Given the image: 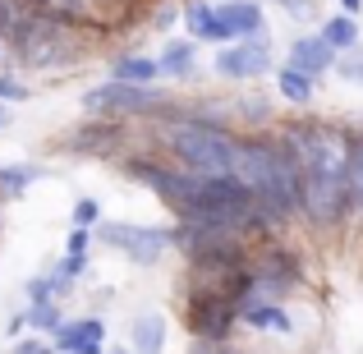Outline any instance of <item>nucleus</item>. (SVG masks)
<instances>
[{"mask_svg": "<svg viewBox=\"0 0 363 354\" xmlns=\"http://www.w3.org/2000/svg\"><path fill=\"white\" fill-rule=\"evenodd\" d=\"M92 239H97V231H88V226H74L69 239H65V253H88Z\"/></svg>", "mask_w": 363, "mask_h": 354, "instance_id": "nucleus-31", "label": "nucleus"}, {"mask_svg": "<svg viewBox=\"0 0 363 354\" xmlns=\"http://www.w3.org/2000/svg\"><path fill=\"white\" fill-rule=\"evenodd\" d=\"M152 148H161L175 166L194 170V175H230L235 170V148H240V129L235 124H212L184 111V101L143 124Z\"/></svg>", "mask_w": 363, "mask_h": 354, "instance_id": "nucleus-3", "label": "nucleus"}, {"mask_svg": "<svg viewBox=\"0 0 363 354\" xmlns=\"http://www.w3.org/2000/svg\"><path fill=\"white\" fill-rule=\"evenodd\" d=\"M37 350H46V341L37 336V331H33L28 341H18V345H14V354H37Z\"/></svg>", "mask_w": 363, "mask_h": 354, "instance_id": "nucleus-33", "label": "nucleus"}, {"mask_svg": "<svg viewBox=\"0 0 363 354\" xmlns=\"http://www.w3.org/2000/svg\"><path fill=\"white\" fill-rule=\"evenodd\" d=\"M23 318H28V331H37V336H55L60 322H65V309H60V299H42V304H28Z\"/></svg>", "mask_w": 363, "mask_h": 354, "instance_id": "nucleus-24", "label": "nucleus"}, {"mask_svg": "<svg viewBox=\"0 0 363 354\" xmlns=\"http://www.w3.org/2000/svg\"><path fill=\"white\" fill-rule=\"evenodd\" d=\"M230 285H235L240 309H248V304H290L308 285V262L285 235H276V239L253 244L248 262L235 272Z\"/></svg>", "mask_w": 363, "mask_h": 354, "instance_id": "nucleus-4", "label": "nucleus"}, {"mask_svg": "<svg viewBox=\"0 0 363 354\" xmlns=\"http://www.w3.org/2000/svg\"><path fill=\"white\" fill-rule=\"evenodd\" d=\"M336 9L350 14V18H363V0H336Z\"/></svg>", "mask_w": 363, "mask_h": 354, "instance_id": "nucleus-34", "label": "nucleus"}, {"mask_svg": "<svg viewBox=\"0 0 363 354\" xmlns=\"http://www.w3.org/2000/svg\"><path fill=\"white\" fill-rule=\"evenodd\" d=\"M106 354H138L133 345H106Z\"/></svg>", "mask_w": 363, "mask_h": 354, "instance_id": "nucleus-36", "label": "nucleus"}, {"mask_svg": "<svg viewBox=\"0 0 363 354\" xmlns=\"http://www.w3.org/2000/svg\"><path fill=\"white\" fill-rule=\"evenodd\" d=\"M97 239L124 253L133 267H157L170 253V226H133V221H101Z\"/></svg>", "mask_w": 363, "mask_h": 354, "instance_id": "nucleus-9", "label": "nucleus"}, {"mask_svg": "<svg viewBox=\"0 0 363 354\" xmlns=\"http://www.w3.org/2000/svg\"><path fill=\"white\" fill-rule=\"evenodd\" d=\"M235 179L276 216L281 226H294L303 216V175L299 157L285 143L281 129H244L240 148H235Z\"/></svg>", "mask_w": 363, "mask_h": 354, "instance_id": "nucleus-2", "label": "nucleus"}, {"mask_svg": "<svg viewBox=\"0 0 363 354\" xmlns=\"http://www.w3.org/2000/svg\"><path fill=\"white\" fill-rule=\"evenodd\" d=\"M51 272L60 276V281H69V285H74V281H79V276H88V253H65L60 262L51 267Z\"/></svg>", "mask_w": 363, "mask_h": 354, "instance_id": "nucleus-28", "label": "nucleus"}, {"mask_svg": "<svg viewBox=\"0 0 363 354\" xmlns=\"http://www.w3.org/2000/svg\"><path fill=\"white\" fill-rule=\"evenodd\" d=\"M28 97H33V88H28L14 70H0V101H5V106H18V101H28Z\"/></svg>", "mask_w": 363, "mask_h": 354, "instance_id": "nucleus-27", "label": "nucleus"}, {"mask_svg": "<svg viewBox=\"0 0 363 354\" xmlns=\"http://www.w3.org/2000/svg\"><path fill=\"white\" fill-rule=\"evenodd\" d=\"M285 143L299 157V175H303V226L313 231H340L354 216V198H350V133L354 124L340 120H285L281 124Z\"/></svg>", "mask_w": 363, "mask_h": 354, "instance_id": "nucleus-1", "label": "nucleus"}, {"mask_svg": "<svg viewBox=\"0 0 363 354\" xmlns=\"http://www.w3.org/2000/svg\"><path fill=\"white\" fill-rule=\"evenodd\" d=\"M235 276H184V327L198 345H230L240 331Z\"/></svg>", "mask_w": 363, "mask_h": 354, "instance_id": "nucleus-6", "label": "nucleus"}, {"mask_svg": "<svg viewBox=\"0 0 363 354\" xmlns=\"http://www.w3.org/2000/svg\"><path fill=\"white\" fill-rule=\"evenodd\" d=\"M5 124H9V106H5V101H0V129H5Z\"/></svg>", "mask_w": 363, "mask_h": 354, "instance_id": "nucleus-37", "label": "nucleus"}, {"mask_svg": "<svg viewBox=\"0 0 363 354\" xmlns=\"http://www.w3.org/2000/svg\"><path fill=\"white\" fill-rule=\"evenodd\" d=\"M42 175H46V170L33 166V161H9V166H0V203H5V198H9V203L23 198Z\"/></svg>", "mask_w": 363, "mask_h": 354, "instance_id": "nucleus-22", "label": "nucleus"}, {"mask_svg": "<svg viewBox=\"0 0 363 354\" xmlns=\"http://www.w3.org/2000/svg\"><path fill=\"white\" fill-rule=\"evenodd\" d=\"M37 354H55V345H46V350H37Z\"/></svg>", "mask_w": 363, "mask_h": 354, "instance_id": "nucleus-38", "label": "nucleus"}, {"mask_svg": "<svg viewBox=\"0 0 363 354\" xmlns=\"http://www.w3.org/2000/svg\"><path fill=\"white\" fill-rule=\"evenodd\" d=\"M0 231H5V216H0Z\"/></svg>", "mask_w": 363, "mask_h": 354, "instance_id": "nucleus-39", "label": "nucleus"}, {"mask_svg": "<svg viewBox=\"0 0 363 354\" xmlns=\"http://www.w3.org/2000/svg\"><path fill=\"white\" fill-rule=\"evenodd\" d=\"M55 354H106V322L101 318H65L51 336Z\"/></svg>", "mask_w": 363, "mask_h": 354, "instance_id": "nucleus-13", "label": "nucleus"}, {"mask_svg": "<svg viewBox=\"0 0 363 354\" xmlns=\"http://www.w3.org/2000/svg\"><path fill=\"white\" fill-rule=\"evenodd\" d=\"M28 18H33V5H28V0H0V70H9V46L18 42Z\"/></svg>", "mask_w": 363, "mask_h": 354, "instance_id": "nucleus-20", "label": "nucleus"}, {"mask_svg": "<svg viewBox=\"0 0 363 354\" xmlns=\"http://www.w3.org/2000/svg\"><path fill=\"white\" fill-rule=\"evenodd\" d=\"M350 198H354V212L363 216V124H354V133H350Z\"/></svg>", "mask_w": 363, "mask_h": 354, "instance_id": "nucleus-25", "label": "nucleus"}, {"mask_svg": "<svg viewBox=\"0 0 363 354\" xmlns=\"http://www.w3.org/2000/svg\"><path fill=\"white\" fill-rule=\"evenodd\" d=\"M157 65H161V79H170V83L198 79V42L194 37H170V42L161 46Z\"/></svg>", "mask_w": 363, "mask_h": 354, "instance_id": "nucleus-16", "label": "nucleus"}, {"mask_svg": "<svg viewBox=\"0 0 363 354\" xmlns=\"http://www.w3.org/2000/svg\"><path fill=\"white\" fill-rule=\"evenodd\" d=\"M166 336H170V322L161 313H138L129 322V345L138 354H166Z\"/></svg>", "mask_w": 363, "mask_h": 354, "instance_id": "nucleus-19", "label": "nucleus"}, {"mask_svg": "<svg viewBox=\"0 0 363 354\" xmlns=\"http://www.w3.org/2000/svg\"><path fill=\"white\" fill-rule=\"evenodd\" d=\"M336 74L359 88V83H363V46H359V51H350V55H340V60H336Z\"/></svg>", "mask_w": 363, "mask_h": 354, "instance_id": "nucleus-30", "label": "nucleus"}, {"mask_svg": "<svg viewBox=\"0 0 363 354\" xmlns=\"http://www.w3.org/2000/svg\"><path fill=\"white\" fill-rule=\"evenodd\" d=\"M37 14L55 18V23L69 28H88V33H106V9L101 0H28Z\"/></svg>", "mask_w": 363, "mask_h": 354, "instance_id": "nucleus-14", "label": "nucleus"}, {"mask_svg": "<svg viewBox=\"0 0 363 354\" xmlns=\"http://www.w3.org/2000/svg\"><path fill=\"white\" fill-rule=\"evenodd\" d=\"M111 79H120V83H161V65H157V55L120 51L116 60H111Z\"/></svg>", "mask_w": 363, "mask_h": 354, "instance_id": "nucleus-21", "label": "nucleus"}, {"mask_svg": "<svg viewBox=\"0 0 363 354\" xmlns=\"http://www.w3.org/2000/svg\"><path fill=\"white\" fill-rule=\"evenodd\" d=\"M69 221L97 231V226H101V203H97V198H79V203H74V212H69Z\"/></svg>", "mask_w": 363, "mask_h": 354, "instance_id": "nucleus-29", "label": "nucleus"}, {"mask_svg": "<svg viewBox=\"0 0 363 354\" xmlns=\"http://www.w3.org/2000/svg\"><path fill=\"white\" fill-rule=\"evenodd\" d=\"M88 28H69V23H55V18L37 14L28 18V28L18 33V42L9 46V65L28 74H69L88 60Z\"/></svg>", "mask_w": 363, "mask_h": 354, "instance_id": "nucleus-5", "label": "nucleus"}, {"mask_svg": "<svg viewBox=\"0 0 363 354\" xmlns=\"http://www.w3.org/2000/svg\"><path fill=\"white\" fill-rule=\"evenodd\" d=\"M240 327L257 331V336H294V313L290 304H248L240 309Z\"/></svg>", "mask_w": 363, "mask_h": 354, "instance_id": "nucleus-15", "label": "nucleus"}, {"mask_svg": "<svg viewBox=\"0 0 363 354\" xmlns=\"http://www.w3.org/2000/svg\"><path fill=\"white\" fill-rule=\"evenodd\" d=\"M129 138H133V124L129 120H111V116H92V120H79L69 133L60 138V148L69 157H124L129 152Z\"/></svg>", "mask_w": 363, "mask_h": 354, "instance_id": "nucleus-10", "label": "nucleus"}, {"mask_svg": "<svg viewBox=\"0 0 363 354\" xmlns=\"http://www.w3.org/2000/svg\"><path fill=\"white\" fill-rule=\"evenodd\" d=\"M336 60H340V51L318 33V28H313V33H299L290 46H285V65H294V70L313 74L318 83L327 79V74H336Z\"/></svg>", "mask_w": 363, "mask_h": 354, "instance_id": "nucleus-11", "label": "nucleus"}, {"mask_svg": "<svg viewBox=\"0 0 363 354\" xmlns=\"http://www.w3.org/2000/svg\"><path fill=\"white\" fill-rule=\"evenodd\" d=\"M235 120H244L248 129H267L272 124V101L267 97H235Z\"/></svg>", "mask_w": 363, "mask_h": 354, "instance_id": "nucleus-26", "label": "nucleus"}, {"mask_svg": "<svg viewBox=\"0 0 363 354\" xmlns=\"http://www.w3.org/2000/svg\"><path fill=\"white\" fill-rule=\"evenodd\" d=\"M212 74H216L221 83H235V88H253L257 79L276 74V42H272V33L235 37L230 46H216Z\"/></svg>", "mask_w": 363, "mask_h": 354, "instance_id": "nucleus-8", "label": "nucleus"}, {"mask_svg": "<svg viewBox=\"0 0 363 354\" xmlns=\"http://www.w3.org/2000/svg\"><path fill=\"white\" fill-rule=\"evenodd\" d=\"M189 354H221V345H194Z\"/></svg>", "mask_w": 363, "mask_h": 354, "instance_id": "nucleus-35", "label": "nucleus"}, {"mask_svg": "<svg viewBox=\"0 0 363 354\" xmlns=\"http://www.w3.org/2000/svg\"><path fill=\"white\" fill-rule=\"evenodd\" d=\"M221 14H225V23H230L235 37L272 33V28H267V0H221Z\"/></svg>", "mask_w": 363, "mask_h": 354, "instance_id": "nucleus-18", "label": "nucleus"}, {"mask_svg": "<svg viewBox=\"0 0 363 354\" xmlns=\"http://www.w3.org/2000/svg\"><path fill=\"white\" fill-rule=\"evenodd\" d=\"M318 33L327 37V42L336 46L340 55H350V51H359V46H363V37H359V18L340 14V9H336V14H327V18H322V23H318Z\"/></svg>", "mask_w": 363, "mask_h": 354, "instance_id": "nucleus-23", "label": "nucleus"}, {"mask_svg": "<svg viewBox=\"0 0 363 354\" xmlns=\"http://www.w3.org/2000/svg\"><path fill=\"white\" fill-rule=\"evenodd\" d=\"M267 5H281L290 18H313V0H267Z\"/></svg>", "mask_w": 363, "mask_h": 354, "instance_id": "nucleus-32", "label": "nucleus"}, {"mask_svg": "<svg viewBox=\"0 0 363 354\" xmlns=\"http://www.w3.org/2000/svg\"><path fill=\"white\" fill-rule=\"evenodd\" d=\"M318 88H322V83L313 79V74L294 70V65H276V97H281L285 106L308 111L313 101H318Z\"/></svg>", "mask_w": 363, "mask_h": 354, "instance_id": "nucleus-17", "label": "nucleus"}, {"mask_svg": "<svg viewBox=\"0 0 363 354\" xmlns=\"http://www.w3.org/2000/svg\"><path fill=\"white\" fill-rule=\"evenodd\" d=\"M179 97L170 88H161V83H120V79L92 83L83 92V111L88 116H111V120H129V124H152Z\"/></svg>", "mask_w": 363, "mask_h": 354, "instance_id": "nucleus-7", "label": "nucleus"}, {"mask_svg": "<svg viewBox=\"0 0 363 354\" xmlns=\"http://www.w3.org/2000/svg\"><path fill=\"white\" fill-rule=\"evenodd\" d=\"M184 37H194L198 46H230L235 42L221 5H212V0H184Z\"/></svg>", "mask_w": 363, "mask_h": 354, "instance_id": "nucleus-12", "label": "nucleus"}]
</instances>
